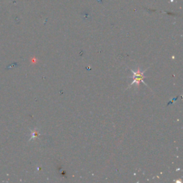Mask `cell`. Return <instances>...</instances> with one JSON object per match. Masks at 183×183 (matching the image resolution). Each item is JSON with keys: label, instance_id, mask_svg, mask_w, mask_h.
<instances>
[{"label": "cell", "instance_id": "obj_1", "mask_svg": "<svg viewBox=\"0 0 183 183\" xmlns=\"http://www.w3.org/2000/svg\"><path fill=\"white\" fill-rule=\"evenodd\" d=\"M145 71L146 70H144V71H143V72H142L139 68H137V72H135V71L132 70V69H131V72L133 73V76H132L131 78L133 79V81H132V83L130 84V87H131L132 85H134V84H136L137 87H139V85H140L141 82H143L144 85H146V84L144 83V81H143V79H144V78L147 77L144 76V72H145Z\"/></svg>", "mask_w": 183, "mask_h": 183}]
</instances>
